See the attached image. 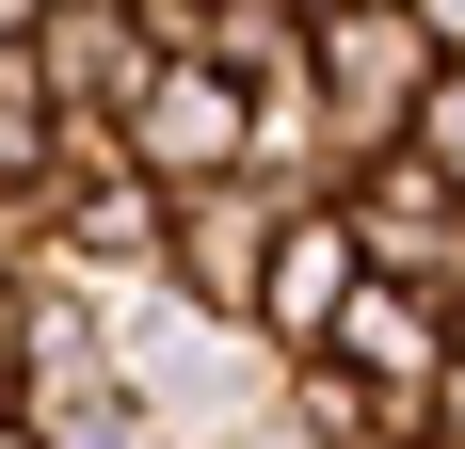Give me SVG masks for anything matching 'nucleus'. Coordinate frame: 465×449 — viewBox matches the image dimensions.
I'll return each instance as SVG.
<instances>
[{
	"instance_id": "20e7f679",
	"label": "nucleus",
	"mask_w": 465,
	"mask_h": 449,
	"mask_svg": "<svg viewBox=\"0 0 465 449\" xmlns=\"http://www.w3.org/2000/svg\"><path fill=\"white\" fill-rule=\"evenodd\" d=\"M193 65H209L225 96L305 81V0H193Z\"/></svg>"
},
{
	"instance_id": "423d86ee",
	"label": "nucleus",
	"mask_w": 465,
	"mask_h": 449,
	"mask_svg": "<svg viewBox=\"0 0 465 449\" xmlns=\"http://www.w3.org/2000/svg\"><path fill=\"white\" fill-rule=\"evenodd\" d=\"M0 434H33V385H16V337H0Z\"/></svg>"
},
{
	"instance_id": "f03ea898",
	"label": "nucleus",
	"mask_w": 465,
	"mask_h": 449,
	"mask_svg": "<svg viewBox=\"0 0 465 449\" xmlns=\"http://www.w3.org/2000/svg\"><path fill=\"white\" fill-rule=\"evenodd\" d=\"M273 193L257 177H225V193H177V209H161V305H193V321H257V273H273Z\"/></svg>"
},
{
	"instance_id": "6e6552de",
	"label": "nucleus",
	"mask_w": 465,
	"mask_h": 449,
	"mask_svg": "<svg viewBox=\"0 0 465 449\" xmlns=\"http://www.w3.org/2000/svg\"><path fill=\"white\" fill-rule=\"evenodd\" d=\"M0 449H33V434H0Z\"/></svg>"
},
{
	"instance_id": "0eeeda50",
	"label": "nucleus",
	"mask_w": 465,
	"mask_h": 449,
	"mask_svg": "<svg viewBox=\"0 0 465 449\" xmlns=\"http://www.w3.org/2000/svg\"><path fill=\"white\" fill-rule=\"evenodd\" d=\"M370 449H418V434H370Z\"/></svg>"
},
{
	"instance_id": "7ed1b4c3",
	"label": "nucleus",
	"mask_w": 465,
	"mask_h": 449,
	"mask_svg": "<svg viewBox=\"0 0 465 449\" xmlns=\"http://www.w3.org/2000/svg\"><path fill=\"white\" fill-rule=\"evenodd\" d=\"M113 145H129V177L161 193V209H177V193H225V177H241V96L209 81V65H161Z\"/></svg>"
},
{
	"instance_id": "39448f33",
	"label": "nucleus",
	"mask_w": 465,
	"mask_h": 449,
	"mask_svg": "<svg viewBox=\"0 0 465 449\" xmlns=\"http://www.w3.org/2000/svg\"><path fill=\"white\" fill-rule=\"evenodd\" d=\"M401 145H418L433 177L465 193V65H433V96H418V129H401Z\"/></svg>"
},
{
	"instance_id": "f257e3e1",
	"label": "nucleus",
	"mask_w": 465,
	"mask_h": 449,
	"mask_svg": "<svg viewBox=\"0 0 465 449\" xmlns=\"http://www.w3.org/2000/svg\"><path fill=\"white\" fill-rule=\"evenodd\" d=\"M305 81H322L337 145L370 177V161H401V129H418V96H433V16L418 0H305Z\"/></svg>"
}]
</instances>
